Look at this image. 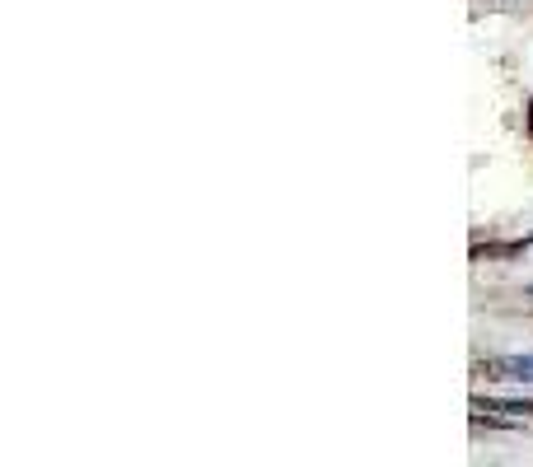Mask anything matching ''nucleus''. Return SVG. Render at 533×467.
Listing matches in <instances>:
<instances>
[{"mask_svg": "<svg viewBox=\"0 0 533 467\" xmlns=\"http://www.w3.org/2000/svg\"><path fill=\"white\" fill-rule=\"evenodd\" d=\"M477 374H487V379L533 383V355H496V360H477Z\"/></svg>", "mask_w": 533, "mask_h": 467, "instance_id": "1", "label": "nucleus"}, {"mask_svg": "<svg viewBox=\"0 0 533 467\" xmlns=\"http://www.w3.org/2000/svg\"><path fill=\"white\" fill-rule=\"evenodd\" d=\"M473 411H510V416H533V402H496V397H473Z\"/></svg>", "mask_w": 533, "mask_h": 467, "instance_id": "2", "label": "nucleus"}, {"mask_svg": "<svg viewBox=\"0 0 533 467\" xmlns=\"http://www.w3.org/2000/svg\"><path fill=\"white\" fill-rule=\"evenodd\" d=\"M524 117H529V131H533V103H529V113H524Z\"/></svg>", "mask_w": 533, "mask_h": 467, "instance_id": "3", "label": "nucleus"}, {"mask_svg": "<svg viewBox=\"0 0 533 467\" xmlns=\"http://www.w3.org/2000/svg\"><path fill=\"white\" fill-rule=\"evenodd\" d=\"M529 299H533V285H529Z\"/></svg>", "mask_w": 533, "mask_h": 467, "instance_id": "4", "label": "nucleus"}]
</instances>
